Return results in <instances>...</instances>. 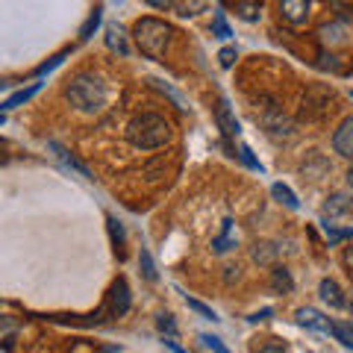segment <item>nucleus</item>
<instances>
[{"instance_id": "1", "label": "nucleus", "mask_w": 353, "mask_h": 353, "mask_svg": "<svg viewBox=\"0 0 353 353\" xmlns=\"http://www.w3.org/2000/svg\"><path fill=\"white\" fill-rule=\"evenodd\" d=\"M65 97L71 101L74 109H80V112H88V115H94V112H101V109L106 106V83L101 80L97 74H77L68 80V85H65Z\"/></svg>"}, {"instance_id": "2", "label": "nucleus", "mask_w": 353, "mask_h": 353, "mask_svg": "<svg viewBox=\"0 0 353 353\" xmlns=\"http://www.w3.org/2000/svg\"><path fill=\"white\" fill-rule=\"evenodd\" d=\"M171 139L168 121L157 112H141L127 124V141L139 150H157Z\"/></svg>"}, {"instance_id": "3", "label": "nucleus", "mask_w": 353, "mask_h": 353, "mask_svg": "<svg viewBox=\"0 0 353 353\" xmlns=\"http://www.w3.org/2000/svg\"><path fill=\"white\" fill-rule=\"evenodd\" d=\"M132 39L141 48V53L150 59H162L171 41V27L159 18H139L132 27Z\"/></svg>"}, {"instance_id": "4", "label": "nucleus", "mask_w": 353, "mask_h": 353, "mask_svg": "<svg viewBox=\"0 0 353 353\" xmlns=\"http://www.w3.org/2000/svg\"><path fill=\"white\" fill-rule=\"evenodd\" d=\"M106 309H109V315H112V318H121V315L130 312V285H127V280H115L112 283Z\"/></svg>"}, {"instance_id": "5", "label": "nucleus", "mask_w": 353, "mask_h": 353, "mask_svg": "<svg viewBox=\"0 0 353 353\" xmlns=\"http://www.w3.org/2000/svg\"><path fill=\"white\" fill-rule=\"evenodd\" d=\"M297 324L306 327V330H315V333H324V336L333 333V321H330V318H327L324 312H318V309H312V306L297 309Z\"/></svg>"}, {"instance_id": "6", "label": "nucleus", "mask_w": 353, "mask_h": 353, "mask_svg": "<svg viewBox=\"0 0 353 353\" xmlns=\"http://www.w3.org/2000/svg\"><path fill=\"white\" fill-rule=\"evenodd\" d=\"M280 15L285 24L301 27L309 21V0H280Z\"/></svg>"}, {"instance_id": "7", "label": "nucleus", "mask_w": 353, "mask_h": 353, "mask_svg": "<svg viewBox=\"0 0 353 353\" xmlns=\"http://www.w3.org/2000/svg\"><path fill=\"white\" fill-rule=\"evenodd\" d=\"M333 148H336L339 157L353 159V118H345L341 127L333 132Z\"/></svg>"}, {"instance_id": "8", "label": "nucleus", "mask_w": 353, "mask_h": 353, "mask_svg": "<svg viewBox=\"0 0 353 353\" xmlns=\"http://www.w3.org/2000/svg\"><path fill=\"white\" fill-rule=\"evenodd\" d=\"M215 121H218V130L224 132L227 139H236L239 136V121L233 115V109H230V103L221 97L218 101V109H215Z\"/></svg>"}, {"instance_id": "9", "label": "nucleus", "mask_w": 353, "mask_h": 353, "mask_svg": "<svg viewBox=\"0 0 353 353\" xmlns=\"http://www.w3.org/2000/svg\"><path fill=\"white\" fill-rule=\"evenodd\" d=\"M262 124L268 127V130L274 132V136H289V132H292V124H289V118H285L283 112H277V109H271V112L262 118Z\"/></svg>"}, {"instance_id": "10", "label": "nucleus", "mask_w": 353, "mask_h": 353, "mask_svg": "<svg viewBox=\"0 0 353 353\" xmlns=\"http://www.w3.org/2000/svg\"><path fill=\"white\" fill-rule=\"evenodd\" d=\"M318 292H321V297L330 303V306H336V309H345L347 301L341 297V289H339V283L333 280H321V285H318Z\"/></svg>"}, {"instance_id": "11", "label": "nucleus", "mask_w": 353, "mask_h": 353, "mask_svg": "<svg viewBox=\"0 0 353 353\" xmlns=\"http://www.w3.org/2000/svg\"><path fill=\"white\" fill-rule=\"evenodd\" d=\"M106 44H109L112 50H118L121 57H127V53H130L127 39H124V30H121L118 24H109V27H106Z\"/></svg>"}, {"instance_id": "12", "label": "nucleus", "mask_w": 353, "mask_h": 353, "mask_svg": "<svg viewBox=\"0 0 353 353\" xmlns=\"http://www.w3.org/2000/svg\"><path fill=\"white\" fill-rule=\"evenodd\" d=\"M271 194H274V201H280L285 209H301V201L294 197V192L289 189V185L274 183V185H271Z\"/></svg>"}, {"instance_id": "13", "label": "nucleus", "mask_w": 353, "mask_h": 353, "mask_svg": "<svg viewBox=\"0 0 353 353\" xmlns=\"http://www.w3.org/2000/svg\"><path fill=\"white\" fill-rule=\"evenodd\" d=\"M50 148H53V150H57V157H59V159H62L65 165H68V168H74V171H77V174H80V176H85V180H92V176H88V168H85V165H83L80 159H77V157H71V153H68V150H65V148H59V145H57V141H50Z\"/></svg>"}, {"instance_id": "14", "label": "nucleus", "mask_w": 353, "mask_h": 353, "mask_svg": "<svg viewBox=\"0 0 353 353\" xmlns=\"http://www.w3.org/2000/svg\"><path fill=\"white\" fill-rule=\"evenodd\" d=\"M215 253H227L230 248H236V233H233V221H224V233L212 241Z\"/></svg>"}, {"instance_id": "15", "label": "nucleus", "mask_w": 353, "mask_h": 353, "mask_svg": "<svg viewBox=\"0 0 353 353\" xmlns=\"http://www.w3.org/2000/svg\"><path fill=\"white\" fill-rule=\"evenodd\" d=\"M39 88H41V83H32L30 88H21V92H15L12 97H6L3 106H0V109H15V106H24V103L30 101V97L39 92Z\"/></svg>"}, {"instance_id": "16", "label": "nucleus", "mask_w": 353, "mask_h": 353, "mask_svg": "<svg viewBox=\"0 0 353 353\" xmlns=\"http://www.w3.org/2000/svg\"><path fill=\"white\" fill-rule=\"evenodd\" d=\"M350 209H353V203L347 201L345 194H333V197H330V203L324 206V212L333 218V215H345V212H350Z\"/></svg>"}, {"instance_id": "17", "label": "nucleus", "mask_w": 353, "mask_h": 353, "mask_svg": "<svg viewBox=\"0 0 353 353\" xmlns=\"http://www.w3.org/2000/svg\"><path fill=\"white\" fill-rule=\"evenodd\" d=\"M139 268H141V274H145V280H148V283H157V280H159V274H157V265H153L150 253H148L145 248L139 250Z\"/></svg>"}, {"instance_id": "18", "label": "nucleus", "mask_w": 353, "mask_h": 353, "mask_svg": "<svg viewBox=\"0 0 353 353\" xmlns=\"http://www.w3.org/2000/svg\"><path fill=\"white\" fill-rule=\"evenodd\" d=\"M271 285L277 292H283V294H289L292 289H294V283H292V274L285 271V268H274V277H271Z\"/></svg>"}, {"instance_id": "19", "label": "nucleus", "mask_w": 353, "mask_h": 353, "mask_svg": "<svg viewBox=\"0 0 353 353\" xmlns=\"http://www.w3.org/2000/svg\"><path fill=\"white\" fill-rule=\"evenodd\" d=\"M106 224H109V236H112V245H115V248H124V241H127L124 224H121L118 218H112V215H109V221H106Z\"/></svg>"}, {"instance_id": "20", "label": "nucleus", "mask_w": 353, "mask_h": 353, "mask_svg": "<svg viewBox=\"0 0 353 353\" xmlns=\"http://www.w3.org/2000/svg\"><path fill=\"white\" fill-rule=\"evenodd\" d=\"M333 336H336L347 350H353V327H350V324H333Z\"/></svg>"}, {"instance_id": "21", "label": "nucleus", "mask_w": 353, "mask_h": 353, "mask_svg": "<svg viewBox=\"0 0 353 353\" xmlns=\"http://www.w3.org/2000/svg\"><path fill=\"white\" fill-rule=\"evenodd\" d=\"M15 333H18V321H15V318H6V315H0V341L12 339Z\"/></svg>"}, {"instance_id": "22", "label": "nucleus", "mask_w": 353, "mask_h": 353, "mask_svg": "<svg viewBox=\"0 0 353 353\" xmlns=\"http://www.w3.org/2000/svg\"><path fill=\"white\" fill-rule=\"evenodd\" d=\"M185 303H189V309H194V312L201 315V318H206V321H215V312H212V309H209L206 303L194 301V297H189V294H185Z\"/></svg>"}, {"instance_id": "23", "label": "nucleus", "mask_w": 353, "mask_h": 353, "mask_svg": "<svg viewBox=\"0 0 353 353\" xmlns=\"http://www.w3.org/2000/svg\"><path fill=\"white\" fill-rule=\"evenodd\" d=\"M324 233L330 239V245H336V241H341V239H353V230H336L333 224H327V221H324Z\"/></svg>"}, {"instance_id": "24", "label": "nucleus", "mask_w": 353, "mask_h": 353, "mask_svg": "<svg viewBox=\"0 0 353 353\" xmlns=\"http://www.w3.org/2000/svg\"><path fill=\"white\" fill-rule=\"evenodd\" d=\"M97 24H101V12H97V9H94V12L88 15V21L83 24V30H80V39H92V32L97 30Z\"/></svg>"}, {"instance_id": "25", "label": "nucleus", "mask_w": 353, "mask_h": 353, "mask_svg": "<svg viewBox=\"0 0 353 353\" xmlns=\"http://www.w3.org/2000/svg\"><path fill=\"white\" fill-rule=\"evenodd\" d=\"M212 30L218 32V39H230V36H233V30H230L227 27V21H224V15H215V21H212Z\"/></svg>"}, {"instance_id": "26", "label": "nucleus", "mask_w": 353, "mask_h": 353, "mask_svg": "<svg viewBox=\"0 0 353 353\" xmlns=\"http://www.w3.org/2000/svg\"><path fill=\"white\" fill-rule=\"evenodd\" d=\"M239 157H241V162H245L250 171H262V165H259L256 159H253V153H250V148H248V145H241V148H239Z\"/></svg>"}, {"instance_id": "27", "label": "nucleus", "mask_w": 353, "mask_h": 353, "mask_svg": "<svg viewBox=\"0 0 353 353\" xmlns=\"http://www.w3.org/2000/svg\"><path fill=\"white\" fill-rule=\"evenodd\" d=\"M201 341H203V345H206L209 350H215V353H230V350L224 347V341H221L218 336H209V333H203V336H201Z\"/></svg>"}, {"instance_id": "28", "label": "nucleus", "mask_w": 353, "mask_h": 353, "mask_svg": "<svg viewBox=\"0 0 353 353\" xmlns=\"http://www.w3.org/2000/svg\"><path fill=\"white\" fill-rule=\"evenodd\" d=\"M239 12H241V18H245V21H256L259 15V6L256 3H248V0H241V3H239Z\"/></svg>"}, {"instance_id": "29", "label": "nucleus", "mask_w": 353, "mask_h": 353, "mask_svg": "<svg viewBox=\"0 0 353 353\" xmlns=\"http://www.w3.org/2000/svg\"><path fill=\"white\" fill-rule=\"evenodd\" d=\"M274 253H277V250H274L271 245H256V250H253V259H256V262H271Z\"/></svg>"}, {"instance_id": "30", "label": "nucleus", "mask_w": 353, "mask_h": 353, "mask_svg": "<svg viewBox=\"0 0 353 353\" xmlns=\"http://www.w3.org/2000/svg\"><path fill=\"white\" fill-rule=\"evenodd\" d=\"M218 59H221V65H224V68H233V62L239 59V53H236V48H224L218 53Z\"/></svg>"}, {"instance_id": "31", "label": "nucleus", "mask_w": 353, "mask_h": 353, "mask_svg": "<svg viewBox=\"0 0 353 353\" xmlns=\"http://www.w3.org/2000/svg\"><path fill=\"white\" fill-rule=\"evenodd\" d=\"M159 88H162V92H165V94H168V97H171V101H174L176 106H180V109H185V101H183V97H180V94H176V92H174V88H171V85H165V83H159Z\"/></svg>"}, {"instance_id": "32", "label": "nucleus", "mask_w": 353, "mask_h": 353, "mask_svg": "<svg viewBox=\"0 0 353 353\" xmlns=\"http://www.w3.org/2000/svg\"><path fill=\"white\" fill-rule=\"evenodd\" d=\"M159 330H162V333H165V330H168V339H174V333H176V330H174L171 315H159Z\"/></svg>"}, {"instance_id": "33", "label": "nucleus", "mask_w": 353, "mask_h": 353, "mask_svg": "<svg viewBox=\"0 0 353 353\" xmlns=\"http://www.w3.org/2000/svg\"><path fill=\"white\" fill-rule=\"evenodd\" d=\"M62 62H65V53H62V57H57V59H50L48 65H41V68H39V74H50L53 68H59Z\"/></svg>"}, {"instance_id": "34", "label": "nucleus", "mask_w": 353, "mask_h": 353, "mask_svg": "<svg viewBox=\"0 0 353 353\" xmlns=\"http://www.w3.org/2000/svg\"><path fill=\"white\" fill-rule=\"evenodd\" d=\"M259 353H285V347L277 345V341H268V345H262V347H259Z\"/></svg>"}, {"instance_id": "35", "label": "nucleus", "mask_w": 353, "mask_h": 353, "mask_svg": "<svg viewBox=\"0 0 353 353\" xmlns=\"http://www.w3.org/2000/svg\"><path fill=\"white\" fill-rule=\"evenodd\" d=\"M150 6H157V9H171L174 6V0H148Z\"/></svg>"}, {"instance_id": "36", "label": "nucleus", "mask_w": 353, "mask_h": 353, "mask_svg": "<svg viewBox=\"0 0 353 353\" xmlns=\"http://www.w3.org/2000/svg\"><path fill=\"white\" fill-rule=\"evenodd\" d=\"M345 265H347V268H350V274H353V245L345 250Z\"/></svg>"}, {"instance_id": "37", "label": "nucleus", "mask_w": 353, "mask_h": 353, "mask_svg": "<svg viewBox=\"0 0 353 353\" xmlns=\"http://www.w3.org/2000/svg\"><path fill=\"white\" fill-rule=\"evenodd\" d=\"M165 345H168V347H171L174 353H185V350H183L180 345H176V341H174V339H165Z\"/></svg>"}, {"instance_id": "38", "label": "nucleus", "mask_w": 353, "mask_h": 353, "mask_svg": "<svg viewBox=\"0 0 353 353\" xmlns=\"http://www.w3.org/2000/svg\"><path fill=\"white\" fill-rule=\"evenodd\" d=\"M268 315H271V309H262V312H256L250 321H262V318H268Z\"/></svg>"}, {"instance_id": "39", "label": "nucleus", "mask_w": 353, "mask_h": 353, "mask_svg": "<svg viewBox=\"0 0 353 353\" xmlns=\"http://www.w3.org/2000/svg\"><path fill=\"white\" fill-rule=\"evenodd\" d=\"M347 185H350V189H353V168H350V174H347Z\"/></svg>"}, {"instance_id": "40", "label": "nucleus", "mask_w": 353, "mask_h": 353, "mask_svg": "<svg viewBox=\"0 0 353 353\" xmlns=\"http://www.w3.org/2000/svg\"><path fill=\"white\" fill-rule=\"evenodd\" d=\"M0 124H3V115H0Z\"/></svg>"}, {"instance_id": "41", "label": "nucleus", "mask_w": 353, "mask_h": 353, "mask_svg": "<svg viewBox=\"0 0 353 353\" xmlns=\"http://www.w3.org/2000/svg\"><path fill=\"white\" fill-rule=\"evenodd\" d=\"M350 97H353V92H350Z\"/></svg>"}, {"instance_id": "42", "label": "nucleus", "mask_w": 353, "mask_h": 353, "mask_svg": "<svg viewBox=\"0 0 353 353\" xmlns=\"http://www.w3.org/2000/svg\"><path fill=\"white\" fill-rule=\"evenodd\" d=\"M350 327H353V321H350Z\"/></svg>"}]
</instances>
